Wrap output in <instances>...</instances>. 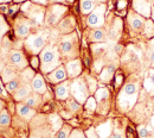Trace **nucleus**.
Instances as JSON below:
<instances>
[{
	"instance_id": "f257e3e1",
	"label": "nucleus",
	"mask_w": 154,
	"mask_h": 138,
	"mask_svg": "<svg viewBox=\"0 0 154 138\" xmlns=\"http://www.w3.org/2000/svg\"><path fill=\"white\" fill-rule=\"evenodd\" d=\"M40 69L43 74H50L60 64L59 48L55 44H46L39 54Z\"/></svg>"
},
{
	"instance_id": "f03ea898",
	"label": "nucleus",
	"mask_w": 154,
	"mask_h": 138,
	"mask_svg": "<svg viewBox=\"0 0 154 138\" xmlns=\"http://www.w3.org/2000/svg\"><path fill=\"white\" fill-rule=\"evenodd\" d=\"M60 57L66 61L78 59V53H79V40L77 34L74 31L71 34L64 35L60 40V43L58 45Z\"/></svg>"
},
{
	"instance_id": "7ed1b4c3",
	"label": "nucleus",
	"mask_w": 154,
	"mask_h": 138,
	"mask_svg": "<svg viewBox=\"0 0 154 138\" xmlns=\"http://www.w3.org/2000/svg\"><path fill=\"white\" fill-rule=\"evenodd\" d=\"M139 93V85L136 82L127 83L119 94V106L122 111H128L134 106L135 101L137 99Z\"/></svg>"
},
{
	"instance_id": "20e7f679",
	"label": "nucleus",
	"mask_w": 154,
	"mask_h": 138,
	"mask_svg": "<svg viewBox=\"0 0 154 138\" xmlns=\"http://www.w3.org/2000/svg\"><path fill=\"white\" fill-rule=\"evenodd\" d=\"M70 93L72 98L77 100L79 104H84L89 98L90 92L87 85V81L83 78H76L70 82Z\"/></svg>"
},
{
	"instance_id": "39448f33",
	"label": "nucleus",
	"mask_w": 154,
	"mask_h": 138,
	"mask_svg": "<svg viewBox=\"0 0 154 138\" xmlns=\"http://www.w3.org/2000/svg\"><path fill=\"white\" fill-rule=\"evenodd\" d=\"M45 45H46V38L40 34H31L26 40H24L25 49L30 54H32L33 56L39 55Z\"/></svg>"
},
{
	"instance_id": "423d86ee",
	"label": "nucleus",
	"mask_w": 154,
	"mask_h": 138,
	"mask_svg": "<svg viewBox=\"0 0 154 138\" xmlns=\"http://www.w3.org/2000/svg\"><path fill=\"white\" fill-rule=\"evenodd\" d=\"M66 10H68L66 6H63L60 4H52L45 11V18H44L45 25H48V26L56 25L57 23L62 20V17L66 12Z\"/></svg>"
},
{
	"instance_id": "0eeeda50",
	"label": "nucleus",
	"mask_w": 154,
	"mask_h": 138,
	"mask_svg": "<svg viewBox=\"0 0 154 138\" xmlns=\"http://www.w3.org/2000/svg\"><path fill=\"white\" fill-rule=\"evenodd\" d=\"M104 13H106V5L100 4L95 7V10L88 16L87 24L91 29H101L104 25Z\"/></svg>"
},
{
	"instance_id": "6e6552de",
	"label": "nucleus",
	"mask_w": 154,
	"mask_h": 138,
	"mask_svg": "<svg viewBox=\"0 0 154 138\" xmlns=\"http://www.w3.org/2000/svg\"><path fill=\"white\" fill-rule=\"evenodd\" d=\"M7 63H8V66H11V67H13L16 69H20V70L25 69L27 67V64H29L24 53L18 50V49H12V50L8 51Z\"/></svg>"
},
{
	"instance_id": "1a4fd4ad",
	"label": "nucleus",
	"mask_w": 154,
	"mask_h": 138,
	"mask_svg": "<svg viewBox=\"0 0 154 138\" xmlns=\"http://www.w3.org/2000/svg\"><path fill=\"white\" fill-rule=\"evenodd\" d=\"M64 67H65L66 74H68V76L70 79H76V78H78L82 74V70H83V66H82V62H81L79 59L68 61Z\"/></svg>"
},
{
	"instance_id": "9d476101",
	"label": "nucleus",
	"mask_w": 154,
	"mask_h": 138,
	"mask_svg": "<svg viewBox=\"0 0 154 138\" xmlns=\"http://www.w3.org/2000/svg\"><path fill=\"white\" fill-rule=\"evenodd\" d=\"M31 21L29 19H19L17 20L14 26V32L17 37L19 38H27L30 36V29H31Z\"/></svg>"
},
{
	"instance_id": "9b49d317",
	"label": "nucleus",
	"mask_w": 154,
	"mask_h": 138,
	"mask_svg": "<svg viewBox=\"0 0 154 138\" xmlns=\"http://www.w3.org/2000/svg\"><path fill=\"white\" fill-rule=\"evenodd\" d=\"M66 78H68V74H66L65 67L64 66H59L54 72H51L48 75V81L50 83H52V85H58V83L65 81Z\"/></svg>"
},
{
	"instance_id": "f8f14e48",
	"label": "nucleus",
	"mask_w": 154,
	"mask_h": 138,
	"mask_svg": "<svg viewBox=\"0 0 154 138\" xmlns=\"http://www.w3.org/2000/svg\"><path fill=\"white\" fill-rule=\"evenodd\" d=\"M133 8L137 12V14H140L142 17H146V18L151 17L152 6L147 0H134Z\"/></svg>"
},
{
	"instance_id": "ddd939ff",
	"label": "nucleus",
	"mask_w": 154,
	"mask_h": 138,
	"mask_svg": "<svg viewBox=\"0 0 154 138\" xmlns=\"http://www.w3.org/2000/svg\"><path fill=\"white\" fill-rule=\"evenodd\" d=\"M31 91H32L31 82H21L18 89L13 93V99L18 102H21L31 94Z\"/></svg>"
},
{
	"instance_id": "4468645a",
	"label": "nucleus",
	"mask_w": 154,
	"mask_h": 138,
	"mask_svg": "<svg viewBox=\"0 0 154 138\" xmlns=\"http://www.w3.org/2000/svg\"><path fill=\"white\" fill-rule=\"evenodd\" d=\"M70 81H63L55 87V95L58 100H66L70 98Z\"/></svg>"
},
{
	"instance_id": "2eb2a0df",
	"label": "nucleus",
	"mask_w": 154,
	"mask_h": 138,
	"mask_svg": "<svg viewBox=\"0 0 154 138\" xmlns=\"http://www.w3.org/2000/svg\"><path fill=\"white\" fill-rule=\"evenodd\" d=\"M75 26H76V23H75V18L72 16H68L58 23V29L60 30L62 34H65V35L74 32Z\"/></svg>"
},
{
	"instance_id": "dca6fc26",
	"label": "nucleus",
	"mask_w": 154,
	"mask_h": 138,
	"mask_svg": "<svg viewBox=\"0 0 154 138\" xmlns=\"http://www.w3.org/2000/svg\"><path fill=\"white\" fill-rule=\"evenodd\" d=\"M17 113H18L19 117H21V118L25 119V120H31V119L36 116L35 108L27 106L24 102H18V105H17Z\"/></svg>"
},
{
	"instance_id": "f3484780",
	"label": "nucleus",
	"mask_w": 154,
	"mask_h": 138,
	"mask_svg": "<svg viewBox=\"0 0 154 138\" xmlns=\"http://www.w3.org/2000/svg\"><path fill=\"white\" fill-rule=\"evenodd\" d=\"M31 86H32V91L35 93H38L40 95L46 93V83H45V80L42 74L35 75V78L32 79V82H31Z\"/></svg>"
},
{
	"instance_id": "a211bd4d",
	"label": "nucleus",
	"mask_w": 154,
	"mask_h": 138,
	"mask_svg": "<svg viewBox=\"0 0 154 138\" xmlns=\"http://www.w3.org/2000/svg\"><path fill=\"white\" fill-rule=\"evenodd\" d=\"M128 21H129V24H131V26H132L133 30H141L143 27L146 20L143 19L142 16L132 12V13L128 14Z\"/></svg>"
},
{
	"instance_id": "6ab92c4d",
	"label": "nucleus",
	"mask_w": 154,
	"mask_h": 138,
	"mask_svg": "<svg viewBox=\"0 0 154 138\" xmlns=\"http://www.w3.org/2000/svg\"><path fill=\"white\" fill-rule=\"evenodd\" d=\"M96 7V0H81L79 2V10L82 14L89 16Z\"/></svg>"
},
{
	"instance_id": "aec40b11",
	"label": "nucleus",
	"mask_w": 154,
	"mask_h": 138,
	"mask_svg": "<svg viewBox=\"0 0 154 138\" xmlns=\"http://www.w3.org/2000/svg\"><path fill=\"white\" fill-rule=\"evenodd\" d=\"M89 40L95 43H102V42H106L107 35L102 29H93L89 34Z\"/></svg>"
},
{
	"instance_id": "412c9836",
	"label": "nucleus",
	"mask_w": 154,
	"mask_h": 138,
	"mask_svg": "<svg viewBox=\"0 0 154 138\" xmlns=\"http://www.w3.org/2000/svg\"><path fill=\"white\" fill-rule=\"evenodd\" d=\"M21 102L26 104L27 106H30V107H32V108L38 107L39 105L42 104V95L38 94V93H32V94H30L27 98L25 99L24 101H21Z\"/></svg>"
},
{
	"instance_id": "4be33fe9",
	"label": "nucleus",
	"mask_w": 154,
	"mask_h": 138,
	"mask_svg": "<svg viewBox=\"0 0 154 138\" xmlns=\"http://www.w3.org/2000/svg\"><path fill=\"white\" fill-rule=\"evenodd\" d=\"M1 75H2V81H4L5 83H7L8 81H12V80L17 79L16 68H13V67H11V66H6L5 69L2 70Z\"/></svg>"
},
{
	"instance_id": "5701e85b",
	"label": "nucleus",
	"mask_w": 154,
	"mask_h": 138,
	"mask_svg": "<svg viewBox=\"0 0 154 138\" xmlns=\"http://www.w3.org/2000/svg\"><path fill=\"white\" fill-rule=\"evenodd\" d=\"M115 64H109V66H107L103 70H102V73H101V75H100V79L101 81H103V82H109L110 79L113 78V75H114V73H115Z\"/></svg>"
},
{
	"instance_id": "b1692460",
	"label": "nucleus",
	"mask_w": 154,
	"mask_h": 138,
	"mask_svg": "<svg viewBox=\"0 0 154 138\" xmlns=\"http://www.w3.org/2000/svg\"><path fill=\"white\" fill-rule=\"evenodd\" d=\"M97 133L100 138H108L110 135H112V126H110V120H108L107 123L97 126L96 129Z\"/></svg>"
},
{
	"instance_id": "393cba45",
	"label": "nucleus",
	"mask_w": 154,
	"mask_h": 138,
	"mask_svg": "<svg viewBox=\"0 0 154 138\" xmlns=\"http://www.w3.org/2000/svg\"><path fill=\"white\" fill-rule=\"evenodd\" d=\"M109 97H110V93L107 88H98L95 92V100L97 104L106 102L107 100H109Z\"/></svg>"
},
{
	"instance_id": "a878e982",
	"label": "nucleus",
	"mask_w": 154,
	"mask_h": 138,
	"mask_svg": "<svg viewBox=\"0 0 154 138\" xmlns=\"http://www.w3.org/2000/svg\"><path fill=\"white\" fill-rule=\"evenodd\" d=\"M121 30H122V23L120 19H115L113 26L110 27V31H109V37L112 38H119L120 34H121Z\"/></svg>"
},
{
	"instance_id": "bb28decb",
	"label": "nucleus",
	"mask_w": 154,
	"mask_h": 138,
	"mask_svg": "<svg viewBox=\"0 0 154 138\" xmlns=\"http://www.w3.org/2000/svg\"><path fill=\"white\" fill-rule=\"evenodd\" d=\"M142 31H143V35L148 38L153 37L154 36V21L151 19H147L145 21V25L142 27Z\"/></svg>"
},
{
	"instance_id": "cd10ccee",
	"label": "nucleus",
	"mask_w": 154,
	"mask_h": 138,
	"mask_svg": "<svg viewBox=\"0 0 154 138\" xmlns=\"http://www.w3.org/2000/svg\"><path fill=\"white\" fill-rule=\"evenodd\" d=\"M145 86H146V89L148 92L154 94V69H151L148 72V76L145 81Z\"/></svg>"
},
{
	"instance_id": "c85d7f7f",
	"label": "nucleus",
	"mask_w": 154,
	"mask_h": 138,
	"mask_svg": "<svg viewBox=\"0 0 154 138\" xmlns=\"http://www.w3.org/2000/svg\"><path fill=\"white\" fill-rule=\"evenodd\" d=\"M20 85H21V81H19L18 78H17V79L12 80V81H8L7 83H5V88H6V91L8 93H14L18 89V87H19Z\"/></svg>"
},
{
	"instance_id": "c756f323",
	"label": "nucleus",
	"mask_w": 154,
	"mask_h": 138,
	"mask_svg": "<svg viewBox=\"0 0 154 138\" xmlns=\"http://www.w3.org/2000/svg\"><path fill=\"white\" fill-rule=\"evenodd\" d=\"M7 31H8V24L5 19V17L2 14H0V44L2 42L4 36L7 34Z\"/></svg>"
},
{
	"instance_id": "7c9ffc66",
	"label": "nucleus",
	"mask_w": 154,
	"mask_h": 138,
	"mask_svg": "<svg viewBox=\"0 0 154 138\" xmlns=\"http://www.w3.org/2000/svg\"><path fill=\"white\" fill-rule=\"evenodd\" d=\"M71 132H72L71 126H69V125H63L62 129L58 130L57 135H56V138H69V136L71 135Z\"/></svg>"
},
{
	"instance_id": "2f4dec72",
	"label": "nucleus",
	"mask_w": 154,
	"mask_h": 138,
	"mask_svg": "<svg viewBox=\"0 0 154 138\" xmlns=\"http://www.w3.org/2000/svg\"><path fill=\"white\" fill-rule=\"evenodd\" d=\"M66 107H68V110H70L71 112H76L79 110V107H81V104L75 100V99L72 98H68L66 99Z\"/></svg>"
},
{
	"instance_id": "473e14b6",
	"label": "nucleus",
	"mask_w": 154,
	"mask_h": 138,
	"mask_svg": "<svg viewBox=\"0 0 154 138\" xmlns=\"http://www.w3.org/2000/svg\"><path fill=\"white\" fill-rule=\"evenodd\" d=\"M85 81H87L90 94H95V92L97 91V81L95 79H93L91 76H85Z\"/></svg>"
},
{
	"instance_id": "72a5a7b5",
	"label": "nucleus",
	"mask_w": 154,
	"mask_h": 138,
	"mask_svg": "<svg viewBox=\"0 0 154 138\" xmlns=\"http://www.w3.org/2000/svg\"><path fill=\"white\" fill-rule=\"evenodd\" d=\"M147 57H148V61H149L151 66L153 67L154 69V38L149 40L148 50H147Z\"/></svg>"
},
{
	"instance_id": "f704fd0d",
	"label": "nucleus",
	"mask_w": 154,
	"mask_h": 138,
	"mask_svg": "<svg viewBox=\"0 0 154 138\" xmlns=\"http://www.w3.org/2000/svg\"><path fill=\"white\" fill-rule=\"evenodd\" d=\"M33 78H35V75L31 69H29V68L23 69V72H21V81L23 82H31V80Z\"/></svg>"
},
{
	"instance_id": "c9c22d12",
	"label": "nucleus",
	"mask_w": 154,
	"mask_h": 138,
	"mask_svg": "<svg viewBox=\"0 0 154 138\" xmlns=\"http://www.w3.org/2000/svg\"><path fill=\"white\" fill-rule=\"evenodd\" d=\"M11 121V117L6 110H2L0 112V126H6Z\"/></svg>"
},
{
	"instance_id": "e433bc0d",
	"label": "nucleus",
	"mask_w": 154,
	"mask_h": 138,
	"mask_svg": "<svg viewBox=\"0 0 154 138\" xmlns=\"http://www.w3.org/2000/svg\"><path fill=\"white\" fill-rule=\"evenodd\" d=\"M84 104H85V108H87V110H89V111H95V110H96L97 104H96L95 98L89 97V98L87 99V101H85Z\"/></svg>"
},
{
	"instance_id": "4c0bfd02",
	"label": "nucleus",
	"mask_w": 154,
	"mask_h": 138,
	"mask_svg": "<svg viewBox=\"0 0 154 138\" xmlns=\"http://www.w3.org/2000/svg\"><path fill=\"white\" fill-rule=\"evenodd\" d=\"M137 133H139V137L140 138H149V136H151L149 130L146 126H143V125L137 126Z\"/></svg>"
},
{
	"instance_id": "58836bf2",
	"label": "nucleus",
	"mask_w": 154,
	"mask_h": 138,
	"mask_svg": "<svg viewBox=\"0 0 154 138\" xmlns=\"http://www.w3.org/2000/svg\"><path fill=\"white\" fill-rule=\"evenodd\" d=\"M85 136H87V138H100V136H98V133H97L95 127H90V129L85 132Z\"/></svg>"
},
{
	"instance_id": "ea45409f",
	"label": "nucleus",
	"mask_w": 154,
	"mask_h": 138,
	"mask_svg": "<svg viewBox=\"0 0 154 138\" xmlns=\"http://www.w3.org/2000/svg\"><path fill=\"white\" fill-rule=\"evenodd\" d=\"M69 138H87V136L81 130H75V131L71 132V135L69 136Z\"/></svg>"
},
{
	"instance_id": "a19ab883",
	"label": "nucleus",
	"mask_w": 154,
	"mask_h": 138,
	"mask_svg": "<svg viewBox=\"0 0 154 138\" xmlns=\"http://www.w3.org/2000/svg\"><path fill=\"white\" fill-rule=\"evenodd\" d=\"M127 4H128L127 0H119V1L116 2V10H117V11H121V10L126 8V7H127Z\"/></svg>"
},
{
	"instance_id": "79ce46f5",
	"label": "nucleus",
	"mask_w": 154,
	"mask_h": 138,
	"mask_svg": "<svg viewBox=\"0 0 154 138\" xmlns=\"http://www.w3.org/2000/svg\"><path fill=\"white\" fill-rule=\"evenodd\" d=\"M31 66L33 69H38L40 67V59H39L38 56H33L32 59H31Z\"/></svg>"
},
{
	"instance_id": "37998d69",
	"label": "nucleus",
	"mask_w": 154,
	"mask_h": 138,
	"mask_svg": "<svg viewBox=\"0 0 154 138\" xmlns=\"http://www.w3.org/2000/svg\"><path fill=\"white\" fill-rule=\"evenodd\" d=\"M7 91H6V88H5V86H4V83H2V80L0 79V97H4V98H7Z\"/></svg>"
},
{
	"instance_id": "c03bdc74",
	"label": "nucleus",
	"mask_w": 154,
	"mask_h": 138,
	"mask_svg": "<svg viewBox=\"0 0 154 138\" xmlns=\"http://www.w3.org/2000/svg\"><path fill=\"white\" fill-rule=\"evenodd\" d=\"M112 138H125V136H123V132H121V131L116 130L115 132L113 133V136H112Z\"/></svg>"
},
{
	"instance_id": "a18cd8bd",
	"label": "nucleus",
	"mask_w": 154,
	"mask_h": 138,
	"mask_svg": "<svg viewBox=\"0 0 154 138\" xmlns=\"http://www.w3.org/2000/svg\"><path fill=\"white\" fill-rule=\"evenodd\" d=\"M33 4H38V5H46L49 4V0H31Z\"/></svg>"
},
{
	"instance_id": "49530a36",
	"label": "nucleus",
	"mask_w": 154,
	"mask_h": 138,
	"mask_svg": "<svg viewBox=\"0 0 154 138\" xmlns=\"http://www.w3.org/2000/svg\"><path fill=\"white\" fill-rule=\"evenodd\" d=\"M65 1H66V0H49V2H50L51 5H52V4H60V5H62V4H65Z\"/></svg>"
},
{
	"instance_id": "de8ad7c7",
	"label": "nucleus",
	"mask_w": 154,
	"mask_h": 138,
	"mask_svg": "<svg viewBox=\"0 0 154 138\" xmlns=\"http://www.w3.org/2000/svg\"><path fill=\"white\" fill-rule=\"evenodd\" d=\"M5 69V67H4V62H2V57L0 56V74L2 73V70Z\"/></svg>"
},
{
	"instance_id": "09e8293b",
	"label": "nucleus",
	"mask_w": 154,
	"mask_h": 138,
	"mask_svg": "<svg viewBox=\"0 0 154 138\" xmlns=\"http://www.w3.org/2000/svg\"><path fill=\"white\" fill-rule=\"evenodd\" d=\"M60 116H63L64 118H71V113H69V114H68V113H64V112H62V113H60Z\"/></svg>"
},
{
	"instance_id": "8fccbe9b",
	"label": "nucleus",
	"mask_w": 154,
	"mask_h": 138,
	"mask_svg": "<svg viewBox=\"0 0 154 138\" xmlns=\"http://www.w3.org/2000/svg\"><path fill=\"white\" fill-rule=\"evenodd\" d=\"M11 1H13V0H0V2H2V4H7V2H11Z\"/></svg>"
},
{
	"instance_id": "3c124183",
	"label": "nucleus",
	"mask_w": 154,
	"mask_h": 138,
	"mask_svg": "<svg viewBox=\"0 0 154 138\" xmlns=\"http://www.w3.org/2000/svg\"><path fill=\"white\" fill-rule=\"evenodd\" d=\"M151 17H152V19L154 21V7H152V12H151Z\"/></svg>"
},
{
	"instance_id": "603ef678",
	"label": "nucleus",
	"mask_w": 154,
	"mask_h": 138,
	"mask_svg": "<svg viewBox=\"0 0 154 138\" xmlns=\"http://www.w3.org/2000/svg\"><path fill=\"white\" fill-rule=\"evenodd\" d=\"M24 1H26V0H13V2H16V4H19V2H24Z\"/></svg>"
},
{
	"instance_id": "864d4df0",
	"label": "nucleus",
	"mask_w": 154,
	"mask_h": 138,
	"mask_svg": "<svg viewBox=\"0 0 154 138\" xmlns=\"http://www.w3.org/2000/svg\"><path fill=\"white\" fill-rule=\"evenodd\" d=\"M151 123H152V126L154 127V113H153V117H152V120H151Z\"/></svg>"
},
{
	"instance_id": "5fc2aeb1",
	"label": "nucleus",
	"mask_w": 154,
	"mask_h": 138,
	"mask_svg": "<svg viewBox=\"0 0 154 138\" xmlns=\"http://www.w3.org/2000/svg\"><path fill=\"white\" fill-rule=\"evenodd\" d=\"M96 1H98V2H104V1H107V0H96Z\"/></svg>"
},
{
	"instance_id": "6e6d98bb",
	"label": "nucleus",
	"mask_w": 154,
	"mask_h": 138,
	"mask_svg": "<svg viewBox=\"0 0 154 138\" xmlns=\"http://www.w3.org/2000/svg\"><path fill=\"white\" fill-rule=\"evenodd\" d=\"M66 1H69V2H74V0H66Z\"/></svg>"
},
{
	"instance_id": "4d7b16f0",
	"label": "nucleus",
	"mask_w": 154,
	"mask_h": 138,
	"mask_svg": "<svg viewBox=\"0 0 154 138\" xmlns=\"http://www.w3.org/2000/svg\"><path fill=\"white\" fill-rule=\"evenodd\" d=\"M152 1H153V2H154V0H152Z\"/></svg>"
}]
</instances>
